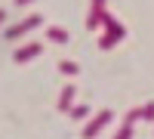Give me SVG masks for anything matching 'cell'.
Segmentation results:
<instances>
[{
	"label": "cell",
	"instance_id": "cell-2",
	"mask_svg": "<svg viewBox=\"0 0 154 139\" xmlns=\"http://www.w3.org/2000/svg\"><path fill=\"white\" fill-rule=\"evenodd\" d=\"M111 118H114V115H111L108 108H102V111H96V115H93V121H89L86 127L80 130V136H83V139H96V136L102 133V127H105V124H108Z\"/></svg>",
	"mask_w": 154,
	"mask_h": 139
},
{
	"label": "cell",
	"instance_id": "cell-8",
	"mask_svg": "<svg viewBox=\"0 0 154 139\" xmlns=\"http://www.w3.org/2000/svg\"><path fill=\"white\" fill-rule=\"evenodd\" d=\"M59 71H62V74H68V77H74V74H80V68H77L74 62H68V59H65V62H59Z\"/></svg>",
	"mask_w": 154,
	"mask_h": 139
},
{
	"label": "cell",
	"instance_id": "cell-4",
	"mask_svg": "<svg viewBox=\"0 0 154 139\" xmlns=\"http://www.w3.org/2000/svg\"><path fill=\"white\" fill-rule=\"evenodd\" d=\"M105 0H93V12H89V16H86V28L89 31H96L99 28V25H102V19H105Z\"/></svg>",
	"mask_w": 154,
	"mask_h": 139
},
{
	"label": "cell",
	"instance_id": "cell-7",
	"mask_svg": "<svg viewBox=\"0 0 154 139\" xmlns=\"http://www.w3.org/2000/svg\"><path fill=\"white\" fill-rule=\"evenodd\" d=\"M46 37H49V40H56V43H68V31H65V28H56V25H49V28H46Z\"/></svg>",
	"mask_w": 154,
	"mask_h": 139
},
{
	"label": "cell",
	"instance_id": "cell-1",
	"mask_svg": "<svg viewBox=\"0 0 154 139\" xmlns=\"http://www.w3.org/2000/svg\"><path fill=\"white\" fill-rule=\"evenodd\" d=\"M102 25L108 28V34H102V37H99V49H111V46H114V43H117L120 37L126 34V28H123V25H120L117 19H114V16H111V12H105Z\"/></svg>",
	"mask_w": 154,
	"mask_h": 139
},
{
	"label": "cell",
	"instance_id": "cell-12",
	"mask_svg": "<svg viewBox=\"0 0 154 139\" xmlns=\"http://www.w3.org/2000/svg\"><path fill=\"white\" fill-rule=\"evenodd\" d=\"M16 3H19V6H28V3H31V0H16Z\"/></svg>",
	"mask_w": 154,
	"mask_h": 139
},
{
	"label": "cell",
	"instance_id": "cell-10",
	"mask_svg": "<svg viewBox=\"0 0 154 139\" xmlns=\"http://www.w3.org/2000/svg\"><path fill=\"white\" fill-rule=\"evenodd\" d=\"M114 139H133V124H120V130L114 133Z\"/></svg>",
	"mask_w": 154,
	"mask_h": 139
},
{
	"label": "cell",
	"instance_id": "cell-6",
	"mask_svg": "<svg viewBox=\"0 0 154 139\" xmlns=\"http://www.w3.org/2000/svg\"><path fill=\"white\" fill-rule=\"evenodd\" d=\"M71 108H74V87L68 84L65 90L59 93V111H71Z\"/></svg>",
	"mask_w": 154,
	"mask_h": 139
},
{
	"label": "cell",
	"instance_id": "cell-3",
	"mask_svg": "<svg viewBox=\"0 0 154 139\" xmlns=\"http://www.w3.org/2000/svg\"><path fill=\"white\" fill-rule=\"evenodd\" d=\"M43 19L40 16H37V12H34V16L31 19H22L19 25H12V28H6V40H16V37H22V34H28L31 28H37V25H40Z\"/></svg>",
	"mask_w": 154,
	"mask_h": 139
},
{
	"label": "cell",
	"instance_id": "cell-11",
	"mask_svg": "<svg viewBox=\"0 0 154 139\" xmlns=\"http://www.w3.org/2000/svg\"><path fill=\"white\" fill-rule=\"evenodd\" d=\"M142 118L145 121H154V102H145L142 105Z\"/></svg>",
	"mask_w": 154,
	"mask_h": 139
},
{
	"label": "cell",
	"instance_id": "cell-9",
	"mask_svg": "<svg viewBox=\"0 0 154 139\" xmlns=\"http://www.w3.org/2000/svg\"><path fill=\"white\" fill-rule=\"evenodd\" d=\"M68 115H71V118H74V121H83V118H86V115H89V108H86V105H74V108H71V111H68Z\"/></svg>",
	"mask_w": 154,
	"mask_h": 139
},
{
	"label": "cell",
	"instance_id": "cell-5",
	"mask_svg": "<svg viewBox=\"0 0 154 139\" xmlns=\"http://www.w3.org/2000/svg\"><path fill=\"white\" fill-rule=\"evenodd\" d=\"M40 49H43L40 43H25L22 49H16V56H12V59L22 65V62H28V59H34V56H40Z\"/></svg>",
	"mask_w": 154,
	"mask_h": 139
},
{
	"label": "cell",
	"instance_id": "cell-13",
	"mask_svg": "<svg viewBox=\"0 0 154 139\" xmlns=\"http://www.w3.org/2000/svg\"><path fill=\"white\" fill-rule=\"evenodd\" d=\"M3 19H6V9H0V25H3Z\"/></svg>",
	"mask_w": 154,
	"mask_h": 139
}]
</instances>
